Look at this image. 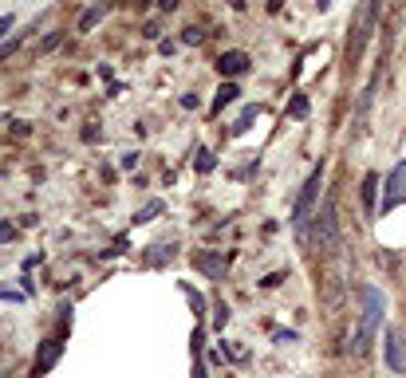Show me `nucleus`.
I'll return each instance as SVG.
<instances>
[{
    "instance_id": "4",
    "label": "nucleus",
    "mask_w": 406,
    "mask_h": 378,
    "mask_svg": "<svg viewBox=\"0 0 406 378\" xmlns=\"http://www.w3.org/2000/svg\"><path fill=\"white\" fill-rule=\"evenodd\" d=\"M194 268L205 272L209 280H221L233 268V252H198V256H194Z\"/></svg>"
},
{
    "instance_id": "10",
    "label": "nucleus",
    "mask_w": 406,
    "mask_h": 378,
    "mask_svg": "<svg viewBox=\"0 0 406 378\" xmlns=\"http://www.w3.org/2000/svg\"><path fill=\"white\" fill-rule=\"evenodd\" d=\"M375 189H379V174H367L363 178V209H375Z\"/></svg>"
},
{
    "instance_id": "13",
    "label": "nucleus",
    "mask_w": 406,
    "mask_h": 378,
    "mask_svg": "<svg viewBox=\"0 0 406 378\" xmlns=\"http://www.w3.org/2000/svg\"><path fill=\"white\" fill-rule=\"evenodd\" d=\"M103 12H107V8H103V4H95V8H87V12H83V20H80V32H91V28H95V24L103 20Z\"/></svg>"
},
{
    "instance_id": "2",
    "label": "nucleus",
    "mask_w": 406,
    "mask_h": 378,
    "mask_svg": "<svg viewBox=\"0 0 406 378\" xmlns=\"http://www.w3.org/2000/svg\"><path fill=\"white\" fill-rule=\"evenodd\" d=\"M324 169H327V162L319 158L316 166H312V174L304 178V185H300L296 201H292V229H296V233H304V229H307V217H312V209H316L319 185H324Z\"/></svg>"
},
{
    "instance_id": "15",
    "label": "nucleus",
    "mask_w": 406,
    "mask_h": 378,
    "mask_svg": "<svg viewBox=\"0 0 406 378\" xmlns=\"http://www.w3.org/2000/svg\"><path fill=\"white\" fill-rule=\"evenodd\" d=\"M174 256V245H154L150 249V264H162V260H170Z\"/></svg>"
},
{
    "instance_id": "6",
    "label": "nucleus",
    "mask_w": 406,
    "mask_h": 378,
    "mask_svg": "<svg viewBox=\"0 0 406 378\" xmlns=\"http://www.w3.org/2000/svg\"><path fill=\"white\" fill-rule=\"evenodd\" d=\"M402 181H406V162H398V166L391 169V178H386V197H383V213H391V209H395V205H398V201L406 197Z\"/></svg>"
},
{
    "instance_id": "9",
    "label": "nucleus",
    "mask_w": 406,
    "mask_h": 378,
    "mask_svg": "<svg viewBox=\"0 0 406 378\" xmlns=\"http://www.w3.org/2000/svg\"><path fill=\"white\" fill-rule=\"evenodd\" d=\"M237 83H221V91H217V99H213V115H221V110L229 107V103H237Z\"/></svg>"
},
{
    "instance_id": "16",
    "label": "nucleus",
    "mask_w": 406,
    "mask_h": 378,
    "mask_svg": "<svg viewBox=\"0 0 406 378\" xmlns=\"http://www.w3.org/2000/svg\"><path fill=\"white\" fill-rule=\"evenodd\" d=\"M288 115H296V119H304V115H307V99H304V95H296V99L288 103Z\"/></svg>"
},
{
    "instance_id": "8",
    "label": "nucleus",
    "mask_w": 406,
    "mask_h": 378,
    "mask_svg": "<svg viewBox=\"0 0 406 378\" xmlns=\"http://www.w3.org/2000/svg\"><path fill=\"white\" fill-rule=\"evenodd\" d=\"M248 67H253V63H248L245 51H225V56L217 60V71L225 75V79H233V75H245Z\"/></svg>"
},
{
    "instance_id": "5",
    "label": "nucleus",
    "mask_w": 406,
    "mask_h": 378,
    "mask_svg": "<svg viewBox=\"0 0 406 378\" xmlns=\"http://www.w3.org/2000/svg\"><path fill=\"white\" fill-rule=\"evenodd\" d=\"M386 367L395 374H406V347H402V331L386 327Z\"/></svg>"
},
{
    "instance_id": "3",
    "label": "nucleus",
    "mask_w": 406,
    "mask_h": 378,
    "mask_svg": "<svg viewBox=\"0 0 406 378\" xmlns=\"http://www.w3.org/2000/svg\"><path fill=\"white\" fill-rule=\"evenodd\" d=\"M319 229H316V237H319V249H324V256H331V252L339 249V221H336V197H327L324 201V209H319Z\"/></svg>"
},
{
    "instance_id": "12",
    "label": "nucleus",
    "mask_w": 406,
    "mask_h": 378,
    "mask_svg": "<svg viewBox=\"0 0 406 378\" xmlns=\"http://www.w3.org/2000/svg\"><path fill=\"white\" fill-rule=\"evenodd\" d=\"M162 209H166L162 201H146V205H142V209L134 213V225H146V221H150V217H158Z\"/></svg>"
},
{
    "instance_id": "7",
    "label": "nucleus",
    "mask_w": 406,
    "mask_h": 378,
    "mask_svg": "<svg viewBox=\"0 0 406 378\" xmlns=\"http://www.w3.org/2000/svg\"><path fill=\"white\" fill-rule=\"evenodd\" d=\"M60 355H63V343H60V339H48V343L40 347V355H36V367H32V370H36V378L48 374V370L60 363Z\"/></svg>"
},
{
    "instance_id": "21",
    "label": "nucleus",
    "mask_w": 406,
    "mask_h": 378,
    "mask_svg": "<svg viewBox=\"0 0 406 378\" xmlns=\"http://www.w3.org/2000/svg\"><path fill=\"white\" fill-rule=\"evenodd\" d=\"M139 166V154H122V169H134Z\"/></svg>"
},
{
    "instance_id": "14",
    "label": "nucleus",
    "mask_w": 406,
    "mask_h": 378,
    "mask_svg": "<svg viewBox=\"0 0 406 378\" xmlns=\"http://www.w3.org/2000/svg\"><path fill=\"white\" fill-rule=\"evenodd\" d=\"M194 166H198L201 174H209V169L217 166V158H213V154H209L205 146H198V154H194Z\"/></svg>"
},
{
    "instance_id": "1",
    "label": "nucleus",
    "mask_w": 406,
    "mask_h": 378,
    "mask_svg": "<svg viewBox=\"0 0 406 378\" xmlns=\"http://www.w3.org/2000/svg\"><path fill=\"white\" fill-rule=\"evenodd\" d=\"M383 311H386L383 292H379V288H363V315H359V331H355V339H351V355H355V358H363L367 351H371L379 327H383Z\"/></svg>"
},
{
    "instance_id": "19",
    "label": "nucleus",
    "mask_w": 406,
    "mask_h": 378,
    "mask_svg": "<svg viewBox=\"0 0 406 378\" xmlns=\"http://www.w3.org/2000/svg\"><path fill=\"white\" fill-rule=\"evenodd\" d=\"M12 28H16V20H12V16H0V40H4Z\"/></svg>"
},
{
    "instance_id": "17",
    "label": "nucleus",
    "mask_w": 406,
    "mask_h": 378,
    "mask_svg": "<svg viewBox=\"0 0 406 378\" xmlns=\"http://www.w3.org/2000/svg\"><path fill=\"white\" fill-rule=\"evenodd\" d=\"M205 40V32H198V28H186L182 32V44H201Z\"/></svg>"
},
{
    "instance_id": "11",
    "label": "nucleus",
    "mask_w": 406,
    "mask_h": 378,
    "mask_svg": "<svg viewBox=\"0 0 406 378\" xmlns=\"http://www.w3.org/2000/svg\"><path fill=\"white\" fill-rule=\"evenodd\" d=\"M257 115H260V107H245V115H241V119L229 126V134H245V130L253 126V119H257Z\"/></svg>"
},
{
    "instance_id": "22",
    "label": "nucleus",
    "mask_w": 406,
    "mask_h": 378,
    "mask_svg": "<svg viewBox=\"0 0 406 378\" xmlns=\"http://www.w3.org/2000/svg\"><path fill=\"white\" fill-rule=\"evenodd\" d=\"M158 8L162 12H174V8H178V0H158Z\"/></svg>"
},
{
    "instance_id": "20",
    "label": "nucleus",
    "mask_w": 406,
    "mask_h": 378,
    "mask_svg": "<svg viewBox=\"0 0 406 378\" xmlns=\"http://www.w3.org/2000/svg\"><path fill=\"white\" fill-rule=\"evenodd\" d=\"M277 284H280V272H272V276L260 280V288H277Z\"/></svg>"
},
{
    "instance_id": "18",
    "label": "nucleus",
    "mask_w": 406,
    "mask_h": 378,
    "mask_svg": "<svg viewBox=\"0 0 406 378\" xmlns=\"http://www.w3.org/2000/svg\"><path fill=\"white\" fill-rule=\"evenodd\" d=\"M60 44H63V32H51L48 40L40 44V51H51V48H60Z\"/></svg>"
}]
</instances>
